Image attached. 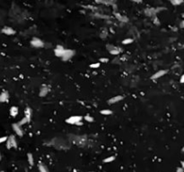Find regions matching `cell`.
<instances>
[{"label": "cell", "instance_id": "cell-1", "mask_svg": "<svg viewBox=\"0 0 184 172\" xmlns=\"http://www.w3.org/2000/svg\"><path fill=\"white\" fill-rule=\"evenodd\" d=\"M7 149L17 148V142H16V139H15V137H14V135H10L9 138H7Z\"/></svg>", "mask_w": 184, "mask_h": 172}, {"label": "cell", "instance_id": "cell-2", "mask_svg": "<svg viewBox=\"0 0 184 172\" xmlns=\"http://www.w3.org/2000/svg\"><path fill=\"white\" fill-rule=\"evenodd\" d=\"M74 55H75V51H73V50H65L61 59L64 60V61H66V60H70Z\"/></svg>", "mask_w": 184, "mask_h": 172}, {"label": "cell", "instance_id": "cell-3", "mask_svg": "<svg viewBox=\"0 0 184 172\" xmlns=\"http://www.w3.org/2000/svg\"><path fill=\"white\" fill-rule=\"evenodd\" d=\"M83 119L82 116L80 115H74V116H71L69 118H68L66 120V123H70V124H76L77 122H80Z\"/></svg>", "mask_w": 184, "mask_h": 172}, {"label": "cell", "instance_id": "cell-4", "mask_svg": "<svg viewBox=\"0 0 184 172\" xmlns=\"http://www.w3.org/2000/svg\"><path fill=\"white\" fill-rule=\"evenodd\" d=\"M31 44L35 48H42L44 46V43L39 38H33L31 41Z\"/></svg>", "mask_w": 184, "mask_h": 172}, {"label": "cell", "instance_id": "cell-5", "mask_svg": "<svg viewBox=\"0 0 184 172\" xmlns=\"http://www.w3.org/2000/svg\"><path fill=\"white\" fill-rule=\"evenodd\" d=\"M12 127H13L14 133L17 134L18 136H20V137H23V136H24V132H23L22 128H21V126L18 123H14V124L12 125Z\"/></svg>", "mask_w": 184, "mask_h": 172}, {"label": "cell", "instance_id": "cell-6", "mask_svg": "<svg viewBox=\"0 0 184 172\" xmlns=\"http://www.w3.org/2000/svg\"><path fill=\"white\" fill-rule=\"evenodd\" d=\"M167 73V70H159L157 71L156 73H154V75L151 77V79L152 80H156V79H160V77H162L164 75H165Z\"/></svg>", "mask_w": 184, "mask_h": 172}, {"label": "cell", "instance_id": "cell-7", "mask_svg": "<svg viewBox=\"0 0 184 172\" xmlns=\"http://www.w3.org/2000/svg\"><path fill=\"white\" fill-rule=\"evenodd\" d=\"M65 48L63 46L61 45H58L57 47H56V49L54 50V53H55V55L57 56V57H62V55H63L64 51H65Z\"/></svg>", "mask_w": 184, "mask_h": 172}, {"label": "cell", "instance_id": "cell-8", "mask_svg": "<svg viewBox=\"0 0 184 172\" xmlns=\"http://www.w3.org/2000/svg\"><path fill=\"white\" fill-rule=\"evenodd\" d=\"M2 33H5V34H7V35H13L15 33V31H14L13 28H11V27L5 26L2 29Z\"/></svg>", "mask_w": 184, "mask_h": 172}, {"label": "cell", "instance_id": "cell-9", "mask_svg": "<svg viewBox=\"0 0 184 172\" xmlns=\"http://www.w3.org/2000/svg\"><path fill=\"white\" fill-rule=\"evenodd\" d=\"M122 99H123L122 96H113V97L110 98V99L108 100V103L110 105H112V104H115V103H118V102L121 101Z\"/></svg>", "mask_w": 184, "mask_h": 172}, {"label": "cell", "instance_id": "cell-10", "mask_svg": "<svg viewBox=\"0 0 184 172\" xmlns=\"http://www.w3.org/2000/svg\"><path fill=\"white\" fill-rule=\"evenodd\" d=\"M49 87H48L46 85H42V87H41V90H40V94H39V96H41V97H43V96H45L46 95H47L48 93H49Z\"/></svg>", "mask_w": 184, "mask_h": 172}, {"label": "cell", "instance_id": "cell-11", "mask_svg": "<svg viewBox=\"0 0 184 172\" xmlns=\"http://www.w3.org/2000/svg\"><path fill=\"white\" fill-rule=\"evenodd\" d=\"M9 98V95L7 91H4L0 94V103H4V102H7Z\"/></svg>", "mask_w": 184, "mask_h": 172}, {"label": "cell", "instance_id": "cell-12", "mask_svg": "<svg viewBox=\"0 0 184 172\" xmlns=\"http://www.w3.org/2000/svg\"><path fill=\"white\" fill-rule=\"evenodd\" d=\"M32 109L30 107H26L25 110H24V114H25V116L27 119H28L29 121H31V117H32Z\"/></svg>", "mask_w": 184, "mask_h": 172}, {"label": "cell", "instance_id": "cell-13", "mask_svg": "<svg viewBox=\"0 0 184 172\" xmlns=\"http://www.w3.org/2000/svg\"><path fill=\"white\" fill-rule=\"evenodd\" d=\"M115 16L117 17V19L119 21H120V22H123V23H127L129 22V18L126 17V16H123V15H120V14L118 13H115Z\"/></svg>", "mask_w": 184, "mask_h": 172}, {"label": "cell", "instance_id": "cell-14", "mask_svg": "<svg viewBox=\"0 0 184 172\" xmlns=\"http://www.w3.org/2000/svg\"><path fill=\"white\" fill-rule=\"evenodd\" d=\"M10 114H11V116H13V117L17 116V114H18V108L16 107V106H12L11 109H10Z\"/></svg>", "mask_w": 184, "mask_h": 172}, {"label": "cell", "instance_id": "cell-15", "mask_svg": "<svg viewBox=\"0 0 184 172\" xmlns=\"http://www.w3.org/2000/svg\"><path fill=\"white\" fill-rule=\"evenodd\" d=\"M27 158H28V161L31 166L34 165V158H33L32 153H28V154H27Z\"/></svg>", "mask_w": 184, "mask_h": 172}, {"label": "cell", "instance_id": "cell-16", "mask_svg": "<svg viewBox=\"0 0 184 172\" xmlns=\"http://www.w3.org/2000/svg\"><path fill=\"white\" fill-rule=\"evenodd\" d=\"M39 170H40V172H49V169H48V168L43 164L39 165Z\"/></svg>", "mask_w": 184, "mask_h": 172}, {"label": "cell", "instance_id": "cell-17", "mask_svg": "<svg viewBox=\"0 0 184 172\" xmlns=\"http://www.w3.org/2000/svg\"><path fill=\"white\" fill-rule=\"evenodd\" d=\"M110 53L113 54V55H118V54L120 53V50L117 49V48H115V47H112L111 49L110 50Z\"/></svg>", "mask_w": 184, "mask_h": 172}, {"label": "cell", "instance_id": "cell-18", "mask_svg": "<svg viewBox=\"0 0 184 172\" xmlns=\"http://www.w3.org/2000/svg\"><path fill=\"white\" fill-rule=\"evenodd\" d=\"M101 114H103V115L112 114V111L111 110H109V109H103V110L101 111Z\"/></svg>", "mask_w": 184, "mask_h": 172}, {"label": "cell", "instance_id": "cell-19", "mask_svg": "<svg viewBox=\"0 0 184 172\" xmlns=\"http://www.w3.org/2000/svg\"><path fill=\"white\" fill-rule=\"evenodd\" d=\"M29 122H30V121H29V120H28V119H27V118H26V117H24V118H23V119H22V120H21V121L19 122V123H18V124H19V125H20V126H22V125L25 124V123H29Z\"/></svg>", "mask_w": 184, "mask_h": 172}, {"label": "cell", "instance_id": "cell-20", "mask_svg": "<svg viewBox=\"0 0 184 172\" xmlns=\"http://www.w3.org/2000/svg\"><path fill=\"white\" fill-rule=\"evenodd\" d=\"M182 3L183 1H181V0H171V4H172L173 6H179Z\"/></svg>", "mask_w": 184, "mask_h": 172}, {"label": "cell", "instance_id": "cell-21", "mask_svg": "<svg viewBox=\"0 0 184 172\" xmlns=\"http://www.w3.org/2000/svg\"><path fill=\"white\" fill-rule=\"evenodd\" d=\"M133 39H130V38H129V39H125V40H123L122 41V43L123 44H130V43H133Z\"/></svg>", "mask_w": 184, "mask_h": 172}, {"label": "cell", "instance_id": "cell-22", "mask_svg": "<svg viewBox=\"0 0 184 172\" xmlns=\"http://www.w3.org/2000/svg\"><path fill=\"white\" fill-rule=\"evenodd\" d=\"M85 120L86 121V122H88V123H93V118L91 116V115L87 114V115H85Z\"/></svg>", "mask_w": 184, "mask_h": 172}, {"label": "cell", "instance_id": "cell-23", "mask_svg": "<svg viewBox=\"0 0 184 172\" xmlns=\"http://www.w3.org/2000/svg\"><path fill=\"white\" fill-rule=\"evenodd\" d=\"M115 159V157L114 156H110V157H108V158L104 159H103V162H111Z\"/></svg>", "mask_w": 184, "mask_h": 172}, {"label": "cell", "instance_id": "cell-24", "mask_svg": "<svg viewBox=\"0 0 184 172\" xmlns=\"http://www.w3.org/2000/svg\"><path fill=\"white\" fill-rule=\"evenodd\" d=\"M100 65H101V64H100L99 62H97V63L91 64V65H90V67H91V68H93V69H96V68H99Z\"/></svg>", "mask_w": 184, "mask_h": 172}, {"label": "cell", "instance_id": "cell-25", "mask_svg": "<svg viewBox=\"0 0 184 172\" xmlns=\"http://www.w3.org/2000/svg\"><path fill=\"white\" fill-rule=\"evenodd\" d=\"M7 137L4 136V137H0V143H3V142H7Z\"/></svg>", "mask_w": 184, "mask_h": 172}, {"label": "cell", "instance_id": "cell-26", "mask_svg": "<svg viewBox=\"0 0 184 172\" xmlns=\"http://www.w3.org/2000/svg\"><path fill=\"white\" fill-rule=\"evenodd\" d=\"M100 61L102 62V63H106V62L109 61V60H108L107 58H101V59H100Z\"/></svg>", "mask_w": 184, "mask_h": 172}, {"label": "cell", "instance_id": "cell-27", "mask_svg": "<svg viewBox=\"0 0 184 172\" xmlns=\"http://www.w3.org/2000/svg\"><path fill=\"white\" fill-rule=\"evenodd\" d=\"M176 172H184V169H182L181 167H180V168H177V169H176Z\"/></svg>", "mask_w": 184, "mask_h": 172}, {"label": "cell", "instance_id": "cell-28", "mask_svg": "<svg viewBox=\"0 0 184 172\" xmlns=\"http://www.w3.org/2000/svg\"><path fill=\"white\" fill-rule=\"evenodd\" d=\"M180 82L181 83H184V74L181 77V79H180Z\"/></svg>", "mask_w": 184, "mask_h": 172}, {"label": "cell", "instance_id": "cell-29", "mask_svg": "<svg viewBox=\"0 0 184 172\" xmlns=\"http://www.w3.org/2000/svg\"><path fill=\"white\" fill-rule=\"evenodd\" d=\"M181 28L184 29V20L181 21Z\"/></svg>", "mask_w": 184, "mask_h": 172}, {"label": "cell", "instance_id": "cell-30", "mask_svg": "<svg viewBox=\"0 0 184 172\" xmlns=\"http://www.w3.org/2000/svg\"><path fill=\"white\" fill-rule=\"evenodd\" d=\"M76 125H83V123H82V122H77V123H76Z\"/></svg>", "mask_w": 184, "mask_h": 172}, {"label": "cell", "instance_id": "cell-31", "mask_svg": "<svg viewBox=\"0 0 184 172\" xmlns=\"http://www.w3.org/2000/svg\"><path fill=\"white\" fill-rule=\"evenodd\" d=\"M181 168H182V169H184V160H182L181 162Z\"/></svg>", "mask_w": 184, "mask_h": 172}, {"label": "cell", "instance_id": "cell-32", "mask_svg": "<svg viewBox=\"0 0 184 172\" xmlns=\"http://www.w3.org/2000/svg\"><path fill=\"white\" fill-rule=\"evenodd\" d=\"M182 152H184V147H183V148H182Z\"/></svg>", "mask_w": 184, "mask_h": 172}, {"label": "cell", "instance_id": "cell-33", "mask_svg": "<svg viewBox=\"0 0 184 172\" xmlns=\"http://www.w3.org/2000/svg\"><path fill=\"white\" fill-rule=\"evenodd\" d=\"M0 159H1V155H0Z\"/></svg>", "mask_w": 184, "mask_h": 172}, {"label": "cell", "instance_id": "cell-34", "mask_svg": "<svg viewBox=\"0 0 184 172\" xmlns=\"http://www.w3.org/2000/svg\"><path fill=\"white\" fill-rule=\"evenodd\" d=\"M89 172H94V171H89Z\"/></svg>", "mask_w": 184, "mask_h": 172}, {"label": "cell", "instance_id": "cell-35", "mask_svg": "<svg viewBox=\"0 0 184 172\" xmlns=\"http://www.w3.org/2000/svg\"><path fill=\"white\" fill-rule=\"evenodd\" d=\"M1 172H4V171H1Z\"/></svg>", "mask_w": 184, "mask_h": 172}]
</instances>
